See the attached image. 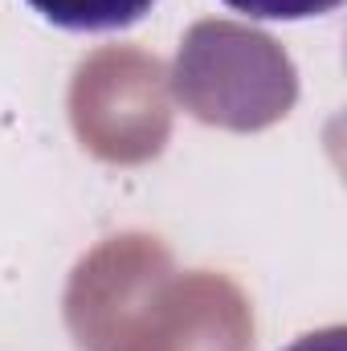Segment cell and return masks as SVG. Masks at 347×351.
Wrapping results in <instances>:
<instances>
[{
    "label": "cell",
    "instance_id": "obj_1",
    "mask_svg": "<svg viewBox=\"0 0 347 351\" xmlns=\"http://www.w3.org/2000/svg\"><path fill=\"white\" fill-rule=\"evenodd\" d=\"M41 21L70 33H115L143 21L156 0H25Z\"/></svg>",
    "mask_w": 347,
    "mask_h": 351
},
{
    "label": "cell",
    "instance_id": "obj_2",
    "mask_svg": "<svg viewBox=\"0 0 347 351\" xmlns=\"http://www.w3.org/2000/svg\"><path fill=\"white\" fill-rule=\"evenodd\" d=\"M221 4L254 21H307V16L335 12L344 0H221Z\"/></svg>",
    "mask_w": 347,
    "mask_h": 351
},
{
    "label": "cell",
    "instance_id": "obj_3",
    "mask_svg": "<svg viewBox=\"0 0 347 351\" xmlns=\"http://www.w3.org/2000/svg\"><path fill=\"white\" fill-rule=\"evenodd\" d=\"M282 351H347V331L335 323V327H323V331H311V335L294 339Z\"/></svg>",
    "mask_w": 347,
    "mask_h": 351
}]
</instances>
